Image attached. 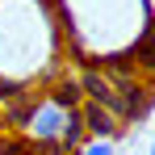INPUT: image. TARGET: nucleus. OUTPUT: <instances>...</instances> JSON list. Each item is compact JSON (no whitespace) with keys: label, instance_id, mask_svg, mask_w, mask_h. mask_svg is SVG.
<instances>
[{"label":"nucleus","instance_id":"nucleus-1","mask_svg":"<svg viewBox=\"0 0 155 155\" xmlns=\"http://www.w3.org/2000/svg\"><path fill=\"white\" fill-rule=\"evenodd\" d=\"M59 126H63V109L46 97V101L29 105V117L21 130H29V138H38V143H59Z\"/></svg>","mask_w":155,"mask_h":155},{"label":"nucleus","instance_id":"nucleus-2","mask_svg":"<svg viewBox=\"0 0 155 155\" xmlns=\"http://www.w3.org/2000/svg\"><path fill=\"white\" fill-rule=\"evenodd\" d=\"M80 117H84V130H88L92 138H117V134H122V117H117L113 109L97 105V101L80 105Z\"/></svg>","mask_w":155,"mask_h":155},{"label":"nucleus","instance_id":"nucleus-3","mask_svg":"<svg viewBox=\"0 0 155 155\" xmlns=\"http://www.w3.org/2000/svg\"><path fill=\"white\" fill-rule=\"evenodd\" d=\"M84 138H88V130H84V117H80V105L63 109V126H59V147H63V151H71V147H80Z\"/></svg>","mask_w":155,"mask_h":155},{"label":"nucleus","instance_id":"nucleus-4","mask_svg":"<svg viewBox=\"0 0 155 155\" xmlns=\"http://www.w3.org/2000/svg\"><path fill=\"white\" fill-rule=\"evenodd\" d=\"M51 101L59 109H71V105H84V88H80V80H63V84H54Z\"/></svg>","mask_w":155,"mask_h":155},{"label":"nucleus","instance_id":"nucleus-5","mask_svg":"<svg viewBox=\"0 0 155 155\" xmlns=\"http://www.w3.org/2000/svg\"><path fill=\"white\" fill-rule=\"evenodd\" d=\"M113 138H84L80 147H71V155H113Z\"/></svg>","mask_w":155,"mask_h":155},{"label":"nucleus","instance_id":"nucleus-6","mask_svg":"<svg viewBox=\"0 0 155 155\" xmlns=\"http://www.w3.org/2000/svg\"><path fill=\"white\" fill-rule=\"evenodd\" d=\"M21 92H25V88H21V84H17V80H8V76H0V109H4V105H8V101H17V97H21Z\"/></svg>","mask_w":155,"mask_h":155},{"label":"nucleus","instance_id":"nucleus-7","mask_svg":"<svg viewBox=\"0 0 155 155\" xmlns=\"http://www.w3.org/2000/svg\"><path fill=\"white\" fill-rule=\"evenodd\" d=\"M0 134H4V117H0Z\"/></svg>","mask_w":155,"mask_h":155},{"label":"nucleus","instance_id":"nucleus-8","mask_svg":"<svg viewBox=\"0 0 155 155\" xmlns=\"http://www.w3.org/2000/svg\"><path fill=\"white\" fill-rule=\"evenodd\" d=\"M147 155H155V143H151V151H147Z\"/></svg>","mask_w":155,"mask_h":155},{"label":"nucleus","instance_id":"nucleus-9","mask_svg":"<svg viewBox=\"0 0 155 155\" xmlns=\"http://www.w3.org/2000/svg\"><path fill=\"white\" fill-rule=\"evenodd\" d=\"M113 155H117V151H113Z\"/></svg>","mask_w":155,"mask_h":155}]
</instances>
